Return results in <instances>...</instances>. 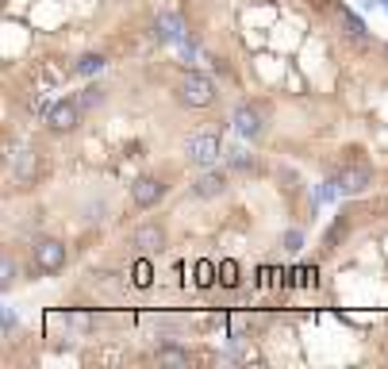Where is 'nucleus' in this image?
I'll return each mask as SVG.
<instances>
[{
    "label": "nucleus",
    "mask_w": 388,
    "mask_h": 369,
    "mask_svg": "<svg viewBox=\"0 0 388 369\" xmlns=\"http://www.w3.org/2000/svg\"><path fill=\"white\" fill-rule=\"evenodd\" d=\"M177 96H181V104H188V108H208V104L216 101V85H212L208 73L188 70L185 81H181V89H177Z\"/></svg>",
    "instance_id": "f257e3e1"
},
{
    "label": "nucleus",
    "mask_w": 388,
    "mask_h": 369,
    "mask_svg": "<svg viewBox=\"0 0 388 369\" xmlns=\"http://www.w3.org/2000/svg\"><path fill=\"white\" fill-rule=\"evenodd\" d=\"M338 188H342V196H358V193H366L369 185H373V166L369 162H361V158H354V162H346L342 169H338Z\"/></svg>",
    "instance_id": "f03ea898"
},
{
    "label": "nucleus",
    "mask_w": 388,
    "mask_h": 369,
    "mask_svg": "<svg viewBox=\"0 0 388 369\" xmlns=\"http://www.w3.org/2000/svg\"><path fill=\"white\" fill-rule=\"evenodd\" d=\"M31 254H35V269L39 273H58V269L65 266V242H58V239H39L35 246H31Z\"/></svg>",
    "instance_id": "7ed1b4c3"
},
{
    "label": "nucleus",
    "mask_w": 388,
    "mask_h": 369,
    "mask_svg": "<svg viewBox=\"0 0 388 369\" xmlns=\"http://www.w3.org/2000/svg\"><path fill=\"white\" fill-rule=\"evenodd\" d=\"M81 123V104L77 101H58L46 108V127L51 131H73Z\"/></svg>",
    "instance_id": "20e7f679"
},
{
    "label": "nucleus",
    "mask_w": 388,
    "mask_h": 369,
    "mask_svg": "<svg viewBox=\"0 0 388 369\" xmlns=\"http://www.w3.org/2000/svg\"><path fill=\"white\" fill-rule=\"evenodd\" d=\"M235 131L242 138H258L266 131V116H261L258 104H238L235 108Z\"/></svg>",
    "instance_id": "39448f33"
},
{
    "label": "nucleus",
    "mask_w": 388,
    "mask_h": 369,
    "mask_svg": "<svg viewBox=\"0 0 388 369\" xmlns=\"http://www.w3.org/2000/svg\"><path fill=\"white\" fill-rule=\"evenodd\" d=\"M219 135H193L188 138V158L196 162V166H216L219 162Z\"/></svg>",
    "instance_id": "423d86ee"
},
{
    "label": "nucleus",
    "mask_w": 388,
    "mask_h": 369,
    "mask_svg": "<svg viewBox=\"0 0 388 369\" xmlns=\"http://www.w3.org/2000/svg\"><path fill=\"white\" fill-rule=\"evenodd\" d=\"M166 196V185L158 181V177H138L135 185H131V200H135V208H154V204Z\"/></svg>",
    "instance_id": "0eeeda50"
},
{
    "label": "nucleus",
    "mask_w": 388,
    "mask_h": 369,
    "mask_svg": "<svg viewBox=\"0 0 388 369\" xmlns=\"http://www.w3.org/2000/svg\"><path fill=\"white\" fill-rule=\"evenodd\" d=\"M131 242H135L143 254H158L162 246H166V231H162L158 224H146V227H138V231H135V239H131Z\"/></svg>",
    "instance_id": "6e6552de"
},
{
    "label": "nucleus",
    "mask_w": 388,
    "mask_h": 369,
    "mask_svg": "<svg viewBox=\"0 0 388 369\" xmlns=\"http://www.w3.org/2000/svg\"><path fill=\"white\" fill-rule=\"evenodd\" d=\"M154 39L158 43H185L181 39V20L173 12H162L158 20H154Z\"/></svg>",
    "instance_id": "1a4fd4ad"
},
{
    "label": "nucleus",
    "mask_w": 388,
    "mask_h": 369,
    "mask_svg": "<svg viewBox=\"0 0 388 369\" xmlns=\"http://www.w3.org/2000/svg\"><path fill=\"white\" fill-rule=\"evenodd\" d=\"M335 15H338V27H342L354 43H366V23H361V15H354L350 8H335Z\"/></svg>",
    "instance_id": "9d476101"
},
{
    "label": "nucleus",
    "mask_w": 388,
    "mask_h": 369,
    "mask_svg": "<svg viewBox=\"0 0 388 369\" xmlns=\"http://www.w3.org/2000/svg\"><path fill=\"white\" fill-rule=\"evenodd\" d=\"M223 188H227V174H223V169H208V174L196 181V196H204V200H208V196H219Z\"/></svg>",
    "instance_id": "9b49d317"
},
{
    "label": "nucleus",
    "mask_w": 388,
    "mask_h": 369,
    "mask_svg": "<svg viewBox=\"0 0 388 369\" xmlns=\"http://www.w3.org/2000/svg\"><path fill=\"white\" fill-rule=\"evenodd\" d=\"M35 174H39V158H35V150H23V154H15V177H20L23 185H27Z\"/></svg>",
    "instance_id": "f8f14e48"
},
{
    "label": "nucleus",
    "mask_w": 388,
    "mask_h": 369,
    "mask_svg": "<svg viewBox=\"0 0 388 369\" xmlns=\"http://www.w3.org/2000/svg\"><path fill=\"white\" fill-rule=\"evenodd\" d=\"M104 54H81L77 62H73V73H81V77H93V73H101L104 70Z\"/></svg>",
    "instance_id": "ddd939ff"
},
{
    "label": "nucleus",
    "mask_w": 388,
    "mask_h": 369,
    "mask_svg": "<svg viewBox=\"0 0 388 369\" xmlns=\"http://www.w3.org/2000/svg\"><path fill=\"white\" fill-rule=\"evenodd\" d=\"M77 104H81V112H93V108H101V104H104V93L96 85H85V89H81V96H77Z\"/></svg>",
    "instance_id": "4468645a"
},
{
    "label": "nucleus",
    "mask_w": 388,
    "mask_h": 369,
    "mask_svg": "<svg viewBox=\"0 0 388 369\" xmlns=\"http://www.w3.org/2000/svg\"><path fill=\"white\" fill-rule=\"evenodd\" d=\"M227 162H231V169H254V158L246 150H231Z\"/></svg>",
    "instance_id": "2eb2a0df"
},
{
    "label": "nucleus",
    "mask_w": 388,
    "mask_h": 369,
    "mask_svg": "<svg viewBox=\"0 0 388 369\" xmlns=\"http://www.w3.org/2000/svg\"><path fill=\"white\" fill-rule=\"evenodd\" d=\"M158 358H162V362H177V365H185L188 362V354H185V350H158Z\"/></svg>",
    "instance_id": "dca6fc26"
},
{
    "label": "nucleus",
    "mask_w": 388,
    "mask_h": 369,
    "mask_svg": "<svg viewBox=\"0 0 388 369\" xmlns=\"http://www.w3.org/2000/svg\"><path fill=\"white\" fill-rule=\"evenodd\" d=\"M0 281H4V285L15 281V261L12 258H4V266H0Z\"/></svg>",
    "instance_id": "f3484780"
},
{
    "label": "nucleus",
    "mask_w": 388,
    "mask_h": 369,
    "mask_svg": "<svg viewBox=\"0 0 388 369\" xmlns=\"http://www.w3.org/2000/svg\"><path fill=\"white\" fill-rule=\"evenodd\" d=\"M300 246H304V235L300 231H288L285 235V250H300Z\"/></svg>",
    "instance_id": "a211bd4d"
},
{
    "label": "nucleus",
    "mask_w": 388,
    "mask_h": 369,
    "mask_svg": "<svg viewBox=\"0 0 388 369\" xmlns=\"http://www.w3.org/2000/svg\"><path fill=\"white\" fill-rule=\"evenodd\" d=\"M384 12H388V0H384Z\"/></svg>",
    "instance_id": "6ab92c4d"
}]
</instances>
